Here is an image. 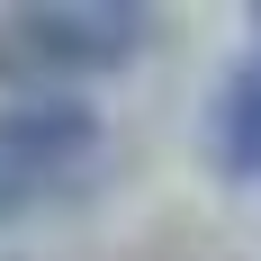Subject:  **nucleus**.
Returning a JSON list of instances; mask_svg holds the SVG:
<instances>
[{
	"label": "nucleus",
	"mask_w": 261,
	"mask_h": 261,
	"mask_svg": "<svg viewBox=\"0 0 261 261\" xmlns=\"http://www.w3.org/2000/svg\"><path fill=\"white\" fill-rule=\"evenodd\" d=\"M252 27H261V9H252Z\"/></svg>",
	"instance_id": "20e7f679"
},
{
	"label": "nucleus",
	"mask_w": 261,
	"mask_h": 261,
	"mask_svg": "<svg viewBox=\"0 0 261 261\" xmlns=\"http://www.w3.org/2000/svg\"><path fill=\"white\" fill-rule=\"evenodd\" d=\"M207 162H216V180H234V189H261V45L243 54V63H225L207 90Z\"/></svg>",
	"instance_id": "7ed1b4c3"
},
{
	"label": "nucleus",
	"mask_w": 261,
	"mask_h": 261,
	"mask_svg": "<svg viewBox=\"0 0 261 261\" xmlns=\"http://www.w3.org/2000/svg\"><path fill=\"white\" fill-rule=\"evenodd\" d=\"M153 45L135 0H9L0 9V99H81Z\"/></svg>",
	"instance_id": "f257e3e1"
},
{
	"label": "nucleus",
	"mask_w": 261,
	"mask_h": 261,
	"mask_svg": "<svg viewBox=\"0 0 261 261\" xmlns=\"http://www.w3.org/2000/svg\"><path fill=\"white\" fill-rule=\"evenodd\" d=\"M108 117L90 99H0V225L54 207L99 162Z\"/></svg>",
	"instance_id": "f03ea898"
}]
</instances>
